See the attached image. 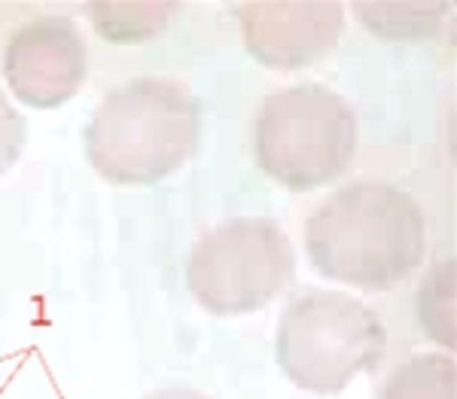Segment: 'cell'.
Listing matches in <instances>:
<instances>
[{
  "mask_svg": "<svg viewBox=\"0 0 457 399\" xmlns=\"http://www.w3.org/2000/svg\"><path fill=\"white\" fill-rule=\"evenodd\" d=\"M320 275L360 290H390L424 260V213L409 192L360 180L336 189L305 223Z\"/></svg>",
  "mask_w": 457,
  "mask_h": 399,
  "instance_id": "obj_1",
  "label": "cell"
},
{
  "mask_svg": "<svg viewBox=\"0 0 457 399\" xmlns=\"http://www.w3.org/2000/svg\"><path fill=\"white\" fill-rule=\"evenodd\" d=\"M202 107L187 86L131 79L104 98L86 129V156L104 180L150 187L174 174L198 146Z\"/></svg>",
  "mask_w": 457,
  "mask_h": 399,
  "instance_id": "obj_2",
  "label": "cell"
},
{
  "mask_svg": "<svg viewBox=\"0 0 457 399\" xmlns=\"http://www.w3.org/2000/svg\"><path fill=\"white\" fill-rule=\"evenodd\" d=\"M256 162L275 183L312 192L338 180L357 153V116L348 101L320 83L269 95L253 125Z\"/></svg>",
  "mask_w": 457,
  "mask_h": 399,
  "instance_id": "obj_3",
  "label": "cell"
},
{
  "mask_svg": "<svg viewBox=\"0 0 457 399\" xmlns=\"http://www.w3.org/2000/svg\"><path fill=\"white\" fill-rule=\"evenodd\" d=\"M387 332L366 302L345 293H299L281 314L278 363L287 378L312 394H338L353 375L372 372Z\"/></svg>",
  "mask_w": 457,
  "mask_h": 399,
  "instance_id": "obj_4",
  "label": "cell"
},
{
  "mask_svg": "<svg viewBox=\"0 0 457 399\" xmlns=\"http://www.w3.org/2000/svg\"><path fill=\"white\" fill-rule=\"evenodd\" d=\"M293 244L265 217H238L211 229L189 254L187 280L202 308L247 314L269 305L293 280Z\"/></svg>",
  "mask_w": 457,
  "mask_h": 399,
  "instance_id": "obj_5",
  "label": "cell"
},
{
  "mask_svg": "<svg viewBox=\"0 0 457 399\" xmlns=\"http://www.w3.org/2000/svg\"><path fill=\"white\" fill-rule=\"evenodd\" d=\"M6 86L37 110L58 107L79 92L86 79V43L64 16H40L10 37L4 53Z\"/></svg>",
  "mask_w": 457,
  "mask_h": 399,
  "instance_id": "obj_6",
  "label": "cell"
},
{
  "mask_svg": "<svg viewBox=\"0 0 457 399\" xmlns=\"http://www.w3.org/2000/svg\"><path fill=\"white\" fill-rule=\"evenodd\" d=\"M241 37L265 68L299 71L338 43L345 12L338 4H241Z\"/></svg>",
  "mask_w": 457,
  "mask_h": 399,
  "instance_id": "obj_7",
  "label": "cell"
},
{
  "mask_svg": "<svg viewBox=\"0 0 457 399\" xmlns=\"http://www.w3.org/2000/svg\"><path fill=\"white\" fill-rule=\"evenodd\" d=\"M381 399H457V366L445 353H421L390 375Z\"/></svg>",
  "mask_w": 457,
  "mask_h": 399,
  "instance_id": "obj_8",
  "label": "cell"
},
{
  "mask_svg": "<svg viewBox=\"0 0 457 399\" xmlns=\"http://www.w3.org/2000/svg\"><path fill=\"white\" fill-rule=\"evenodd\" d=\"M357 16L385 40H427L439 31V4H357Z\"/></svg>",
  "mask_w": 457,
  "mask_h": 399,
  "instance_id": "obj_9",
  "label": "cell"
},
{
  "mask_svg": "<svg viewBox=\"0 0 457 399\" xmlns=\"http://www.w3.org/2000/svg\"><path fill=\"white\" fill-rule=\"evenodd\" d=\"M92 21L113 43H141L168 25L174 4H92Z\"/></svg>",
  "mask_w": 457,
  "mask_h": 399,
  "instance_id": "obj_10",
  "label": "cell"
},
{
  "mask_svg": "<svg viewBox=\"0 0 457 399\" xmlns=\"http://www.w3.org/2000/svg\"><path fill=\"white\" fill-rule=\"evenodd\" d=\"M418 317L430 338L454 347V262H439L418 290Z\"/></svg>",
  "mask_w": 457,
  "mask_h": 399,
  "instance_id": "obj_11",
  "label": "cell"
},
{
  "mask_svg": "<svg viewBox=\"0 0 457 399\" xmlns=\"http://www.w3.org/2000/svg\"><path fill=\"white\" fill-rule=\"evenodd\" d=\"M25 116L6 101V92L0 86V174H6L16 165V159L21 156V146H25Z\"/></svg>",
  "mask_w": 457,
  "mask_h": 399,
  "instance_id": "obj_12",
  "label": "cell"
},
{
  "mask_svg": "<svg viewBox=\"0 0 457 399\" xmlns=\"http://www.w3.org/2000/svg\"><path fill=\"white\" fill-rule=\"evenodd\" d=\"M146 399H208L198 390H189V387H168V390H159V394L146 396Z\"/></svg>",
  "mask_w": 457,
  "mask_h": 399,
  "instance_id": "obj_13",
  "label": "cell"
}]
</instances>
